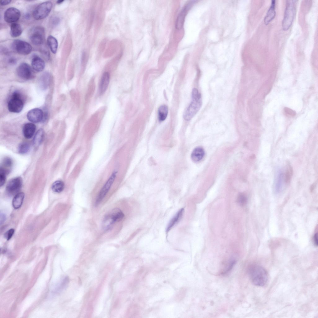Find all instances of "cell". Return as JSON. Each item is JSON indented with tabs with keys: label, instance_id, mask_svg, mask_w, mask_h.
I'll use <instances>...</instances> for the list:
<instances>
[{
	"label": "cell",
	"instance_id": "obj_31",
	"mask_svg": "<svg viewBox=\"0 0 318 318\" xmlns=\"http://www.w3.org/2000/svg\"><path fill=\"white\" fill-rule=\"evenodd\" d=\"M30 149L29 144L27 143L23 142L20 144L18 151L19 153L21 154H25L29 151Z\"/></svg>",
	"mask_w": 318,
	"mask_h": 318
},
{
	"label": "cell",
	"instance_id": "obj_18",
	"mask_svg": "<svg viewBox=\"0 0 318 318\" xmlns=\"http://www.w3.org/2000/svg\"><path fill=\"white\" fill-rule=\"evenodd\" d=\"M35 130L36 126L34 124L30 123L25 124L23 128L24 136L27 139L31 138L34 135Z\"/></svg>",
	"mask_w": 318,
	"mask_h": 318
},
{
	"label": "cell",
	"instance_id": "obj_3",
	"mask_svg": "<svg viewBox=\"0 0 318 318\" xmlns=\"http://www.w3.org/2000/svg\"><path fill=\"white\" fill-rule=\"evenodd\" d=\"M249 275L252 283L255 285L263 286L266 283L268 278L267 273L260 266L252 267L249 270Z\"/></svg>",
	"mask_w": 318,
	"mask_h": 318
},
{
	"label": "cell",
	"instance_id": "obj_8",
	"mask_svg": "<svg viewBox=\"0 0 318 318\" xmlns=\"http://www.w3.org/2000/svg\"><path fill=\"white\" fill-rule=\"evenodd\" d=\"M117 172L115 171L112 173L108 180L100 191L95 201V206L98 205L103 199L110 190L116 176Z\"/></svg>",
	"mask_w": 318,
	"mask_h": 318
},
{
	"label": "cell",
	"instance_id": "obj_19",
	"mask_svg": "<svg viewBox=\"0 0 318 318\" xmlns=\"http://www.w3.org/2000/svg\"><path fill=\"white\" fill-rule=\"evenodd\" d=\"M275 6V1L273 0L272 1L270 6L264 19V22L265 25H267L275 18L276 15Z\"/></svg>",
	"mask_w": 318,
	"mask_h": 318
},
{
	"label": "cell",
	"instance_id": "obj_12",
	"mask_svg": "<svg viewBox=\"0 0 318 318\" xmlns=\"http://www.w3.org/2000/svg\"><path fill=\"white\" fill-rule=\"evenodd\" d=\"M20 17V12L17 9L11 7L7 9L4 14V19L8 23H15Z\"/></svg>",
	"mask_w": 318,
	"mask_h": 318
},
{
	"label": "cell",
	"instance_id": "obj_15",
	"mask_svg": "<svg viewBox=\"0 0 318 318\" xmlns=\"http://www.w3.org/2000/svg\"><path fill=\"white\" fill-rule=\"evenodd\" d=\"M120 43L116 40H113L109 43L104 53V57H109L112 56L120 48Z\"/></svg>",
	"mask_w": 318,
	"mask_h": 318
},
{
	"label": "cell",
	"instance_id": "obj_30",
	"mask_svg": "<svg viewBox=\"0 0 318 318\" xmlns=\"http://www.w3.org/2000/svg\"><path fill=\"white\" fill-rule=\"evenodd\" d=\"M94 10L93 7L91 8L90 11L87 25V30L88 31L90 30L93 24L95 16Z\"/></svg>",
	"mask_w": 318,
	"mask_h": 318
},
{
	"label": "cell",
	"instance_id": "obj_40",
	"mask_svg": "<svg viewBox=\"0 0 318 318\" xmlns=\"http://www.w3.org/2000/svg\"><path fill=\"white\" fill-rule=\"evenodd\" d=\"M6 216L5 215L3 214H1L0 216V222L1 223L3 222L5 220Z\"/></svg>",
	"mask_w": 318,
	"mask_h": 318
},
{
	"label": "cell",
	"instance_id": "obj_13",
	"mask_svg": "<svg viewBox=\"0 0 318 318\" xmlns=\"http://www.w3.org/2000/svg\"><path fill=\"white\" fill-rule=\"evenodd\" d=\"M28 119L34 123L42 121L44 117L43 113L41 109L34 108L29 111L27 115Z\"/></svg>",
	"mask_w": 318,
	"mask_h": 318
},
{
	"label": "cell",
	"instance_id": "obj_37",
	"mask_svg": "<svg viewBox=\"0 0 318 318\" xmlns=\"http://www.w3.org/2000/svg\"><path fill=\"white\" fill-rule=\"evenodd\" d=\"M3 165L6 167H10L12 165V161L11 159L8 157L5 158L3 161Z\"/></svg>",
	"mask_w": 318,
	"mask_h": 318
},
{
	"label": "cell",
	"instance_id": "obj_23",
	"mask_svg": "<svg viewBox=\"0 0 318 318\" xmlns=\"http://www.w3.org/2000/svg\"><path fill=\"white\" fill-rule=\"evenodd\" d=\"M44 131L42 129H39L35 134L33 139V144L34 147L39 146L43 141L44 137Z\"/></svg>",
	"mask_w": 318,
	"mask_h": 318
},
{
	"label": "cell",
	"instance_id": "obj_20",
	"mask_svg": "<svg viewBox=\"0 0 318 318\" xmlns=\"http://www.w3.org/2000/svg\"><path fill=\"white\" fill-rule=\"evenodd\" d=\"M204 155V151L203 149L198 147L195 148L193 151L191 158L193 161L198 162L203 158Z\"/></svg>",
	"mask_w": 318,
	"mask_h": 318
},
{
	"label": "cell",
	"instance_id": "obj_41",
	"mask_svg": "<svg viewBox=\"0 0 318 318\" xmlns=\"http://www.w3.org/2000/svg\"><path fill=\"white\" fill-rule=\"evenodd\" d=\"M9 62L12 64H15L16 62V60L14 58H11L9 59Z\"/></svg>",
	"mask_w": 318,
	"mask_h": 318
},
{
	"label": "cell",
	"instance_id": "obj_26",
	"mask_svg": "<svg viewBox=\"0 0 318 318\" xmlns=\"http://www.w3.org/2000/svg\"><path fill=\"white\" fill-rule=\"evenodd\" d=\"M47 43L51 52L54 54L56 53L58 45L57 39L53 36L50 35L47 38Z\"/></svg>",
	"mask_w": 318,
	"mask_h": 318
},
{
	"label": "cell",
	"instance_id": "obj_42",
	"mask_svg": "<svg viewBox=\"0 0 318 318\" xmlns=\"http://www.w3.org/2000/svg\"><path fill=\"white\" fill-rule=\"evenodd\" d=\"M63 1H64V0H58V1H57V3L58 4H61V3H62Z\"/></svg>",
	"mask_w": 318,
	"mask_h": 318
},
{
	"label": "cell",
	"instance_id": "obj_27",
	"mask_svg": "<svg viewBox=\"0 0 318 318\" xmlns=\"http://www.w3.org/2000/svg\"><path fill=\"white\" fill-rule=\"evenodd\" d=\"M293 169L289 163H287L286 169L284 175V179L287 184L290 182L293 175Z\"/></svg>",
	"mask_w": 318,
	"mask_h": 318
},
{
	"label": "cell",
	"instance_id": "obj_29",
	"mask_svg": "<svg viewBox=\"0 0 318 318\" xmlns=\"http://www.w3.org/2000/svg\"><path fill=\"white\" fill-rule=\"evenodd\" d=\"M186 10L185 8H184L178 15L176 20L175 25L177 29H180L182 27L186 12Z\"/></svg>",
	"mask_w": 318,
	"mask_h": 318
},
{
	"label": "cell",
	"instance_id": "obj_6",
	"mask_svg": "<svg viewBox=\"0 0 318 318\" xmlns=\"http://www.w3.org/2000/svg\"><path fill=\"white\" fill-rule=\"evenodd\" d=\"M52 5L50 1H46L40 4L33 12L34 18L37 20H40L46 18L50 13Z\"/></svg>",
	"mask_w": 318,
	"mask_h": 318
},
{
	"label": "cell",
	"instance_id": "obj_24",
	"mask_svg": "<svg viewBox=\"0 0 318 318\" xmlns=\"http://www.w3.org/2000/svg\"><path fill=\"white\" fill-rule=\"evenodd\" d=\"M22 33V29L18 24L13 23L10 26V34L12 37H16L20 36Z\"/></svg>",
	"mask_w": 318,
	"mask_h": 318
},
{
	"label": "cell",
	"instance_id": "obj_32",
	"mask_svg": "<svg viewBox=\"0 0 318 318\" xmlns=\"http://www.w3.org/2000/svg\"><path fill=\"white\" fill-rule=\"evenodd\" d=\"M8 171L1 167L0 170V186H3L5 183L6 179V175Z\"/></svg>",
	"mask_w": 318,
	"mask_h": 318
},
{
	"label": "cell",
	"instance_id": "obj_11",
	"mask_svg": "<svg viewBox=\"0 0 318 318\" xmlns=\"http://www.w3.org/2000/svg\"><path fill=\"white\" fill-rule=\"evenodd\" d=\"M16 73L19 78L23 80H29L32 77L31 69L25 63H22L16 69Z\"/></svg>",
	"mask_w": 318,
	"mask_h": 318
},
{
	"label": "cell",
	"instance_id": "obj_7",
	"mask_svg": "<svg viewBox=\"0 0 318 318\" xmlns=\"http://www.w3.org/2000/svg\"><path fill=\"white\" fill-rule=\"evenodd\" d=\"M12 48L15 52L22 55L29 54L32 50V47L29 43L18 39L16 40L13 42Z\"/></svg>",
	"mask_w": 318,
	"mask_h": 318
},
{
	"label": "cell",
	"instance_id": "obj_9",
	"mask_svg": "<svg viewBox=\"0 0 318 318\" xmlns=\"http://www.w3.org/2000/svg\"><path fill=\"white\" fill-rule=\"evenodd\" d=\"M44 30L41 27H37L31 31L30 35V39L31 42L36 45L42 44L44 38Z\"/></svg>",
	"mask_w": 318,
	"mask_h": 318
},
{
	"label": "cell",
	"instance_id": "obj_17",
	"mask_svg": "<svg viewBox=\"0 0 318 318\" xmlns=\"http://www.w3.org/2000/svg\"><path fill=\"white\" fill-rule=\"evenodd\" d=\"M31 66L33 69L37 72L42 71L45 67L44 60L40 57L35 56L32 59Z\"/></svg>",
	"mask_w": 318,
	"mask_h": 318
},
{
	"label": "cell",
	"instance_id": "obj_39",
	"mask_svg": "<svg viewBox=\"0 0 318 318\" xmlns=\"http://www.w3.org/2000/svg\"><path fill=\"white\" fill-rule=\"evenodd\" d=\"M314 243H315V244L317 246L318 245V234H317V233H316V234H315L314 235Z\"/></svg>",
	"mask_w": 318,
	"mask_h": 318
},
{
	"label": "cell",
	"instance_id": "obj_4",
	"mask_svg": "<svg viewBox=\"0 0 318 318\" xmlns=\"http://www.w3.org/2000/svg\"><path fill=\"white\" fill-rule=\"evenodd\" d=\"M124 214L118 208H115L106 215L103 221V225L106 230L110 229L115 222L121 221L124 217Z\"/></svg>",
	"mask_w": 318,
	"mask_h": 318
},
{
	"label": "cell",
	"instance_id": "obj_22",
	"mask_svg": "<svg viewBox=\"0 0 318 318\" xmlns=\"http://www.w3.org/2000/svg\"><path fill=\"white\" fill-rule=\"evenodd\" d=\"M24 196V194L23 192L19 193L15 195L12 201V205L15 209H17L20 207L23 203Z\"/></svg>",
	"mask_w": 318,
	"mask_h": 318
},
{
	"label": "cell",
	"instance_id": "obj_1",
	"mask_svg": "<svg viewBox=\"0 0 318 318\" xmlns=\"http://www.w3.org/2000/svg\"><path fill=\"white\" fill-rule=\"evenodd\" d=\"M191 96V102L183 115L184 118L187 121L190 120L194 117L202 105L201 95L197 89H193Z\"/></svg>",
	"mask_w": 318,
	"mask_h": 318
},
{
	"label": "cell",
	"instance_id": "obj_10",
	"mask_svg": "<svg viewBox=\"0 0 318 318\" xmlns=\"http://www.w3.org/2000/svg\"><path fill=\"white\" fill-rule=\"evenodd\" d=\"M22 180L20 177H16L10 180L7 183L6 190L11 195L17 194L21 188Z\"/></svg>",
	"mask_w": 318,
	"mask_h": 318
},
{
	"label": "cell",
	"instance_id": "obj_36",
	"mask_svg": "<svg viewBox=\"0 0 318 318\" xmlns=\"http://www.w3.org/2000/svg\"><path fill=\"white\" fill-rule=\"evenodd\" d=\"M15 230L13 229H11L7 231L5 234L4 236L7 240H9L13 236Z\"/></svg>",
	"mask_w": 318,
	"mask_h": 318
},
{
	"label": "cell",
	"instance_id": "obj_16",
	"mask_svg": "<svg viewBox=\"0 0 318 318\" xmlns=\"http://www.w3.org/2000/svg\"><path fill=\"white\" fill-rule=\"evenodd\" d=\"M110 74L108 72H105L101 78L99 85V91L101 95L103 94L107 90L110 81Z\"/></svg>",
	"mask_w": 318,
	"mask_h": 318
},
{
	"label": "cell",
	"instance_id": "obj_2",
	"mask_svg": "<svg viewBox=\"0 0 318 318\" xmlns=\"http://www.w3.org/2000/svg\"><path fill=\"white\" fill-rule=\"evenodd\" d=\"M296 0H287L282 21V27L284 30H288L293 22L296 13Z\"/></svg>",
	"mask_w": 318,
	"mask_h": 318
},
{
	"label": "cell",
	"instance_id": "obj_28",
	"mask_svg": "<svg viewBox=\"0 0 318 318\" xmlns=\"http://www.w3.org/2000/svg\"><path fill=\"white\" fill-rule=\"evenodd\" d=\"M64 188V183L62 181L60 180L55 181L52 184V190L56 193L61 192L63 190Z\"/></svg>",
	"mask_w": 318,
	"mask_h": 318
},
{
	"label": "cell",
	"instance_id": "obj_5",
	"mask_svg": "<svg viewBox=\"0 0 318 318\" xmlns=\"http://www.w3.org/2000/svg\"><path fill=\"white\" fill-rule=\"evenodd\" d=\"M23 106L24 102L20 93L18 92H14L8 102L9 111L12 112L19 113L22 111Z\"/></svg>",
	"mask_w": 318,
	"mask_h": 318
},
{
	"label": "cell",
	"instance_id": "obj_38",
	"mask_svg": "<svg viewBox=\"0 0 318 318\" xmlns=\"http://www.w3.org/2000/svg\"><path fill=\"white\" fill-rule=\"evenodd\" d=\"M11 2V0H1L0 5L1 6H5L10 3Z\"/></svg>",
	"mask_w": 318,
	"mask_h": 318
},
{
	"label": "cell",
	"instance_id": "obj_21",
	"mask_svg": "<svg viewBox=\"0 0 318 318\" xmlns=\"http://www.w3.org/2000/svg\"><path fill=\"white\" fill-rule=\"evenodd\" d=\"M184 209L182 208L170 220L168 225L166 231L168 232L171 228L181 219L184 211Z\"/></svg>",
	"mask_w": 318,
	"mask_h": 318
},
{
	"label": "cell",
	"instance_id": "obj_35",
	"mask_svg": "<svg viewBox=\"0 0 318 318\" xmlns=\"http://www.w3.org/2000/svg\"><path fill=\"white\" fill-rule=\"evenodd\" d=\"M107 43L106 39H103L99 44L98 49V55H101L104 50Z\"/></svg>",
	"mask_w": 318,
	"mask_h": 318
},
{
	"label": "cell",
	"instance_id": "obj_34",
	"mask_svg": "<svg viewBox=\"0 0 318 318\" xmlns=\"http://www.w3.org/2000/svg\"><path fill=\"white\" fill-rule=\"evenodd\" d=\"M88 53L85 51L83 52L81 58V65L83 67H85L88 60L89 56Z\"/></svg>",
	"mask_w": 318,
	"mask_h": 318
},
{
	"label": "cell",
	"instance_id": "obj_14",
	"mask_svg": "<svg viewBox=\"0 0 318 318\" xmlns=\"http://www.w3.org/2000/svg\"><path fill=\"white\" fill-rule=\"evenodd\" d=\"M105 16V11L102 2L100 3L96 16L95 30L98 31L102 24Z\"/></svg>",
	"mask_w": 318,
	"mask_h": 318
},
{
	"label": "cell",
	"instance_id": "obj_33",
	"mask_svg": "<svg viewBox=\"0 0 318 318\" xmlns=\"http://www.w3.org/2000/svg\"><path fill=\"white\" fill-rule=\"evenodd\" d=\"M247 198L244 194H240L237 198V202L239 204L242 206H244L247 202Z\"/></svg>",
	"mask_w": 318,
	"mask_h": 318
},
{
	"label": "cell",
	"instance_id": "obj_25",
	"mask_svg": "<svg viewBox=\"0 0 318 318\" xmlns=\"http://www.w3.org/2000/svg\"><path fill=\"white\" fill-rule=\"evenodd\" d=\"M168 112L167 106L165 105L160 106L158 109V116L160 122L164 121L166 118Z\"/></svg>",
	"mask_w": 318,
	"mask_h": 318
}]
</instances>
